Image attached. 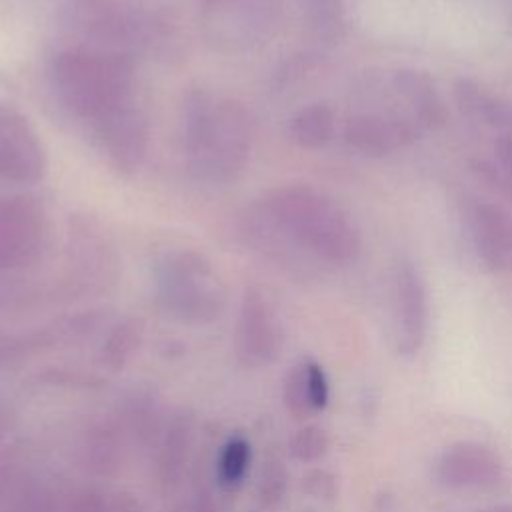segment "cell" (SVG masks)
<instances>
[{
	"label": "cell",
	"mask_w": 512,
	"mask_h": 512,
	"mask_svg": "<svg viewBox=\"0 0 512 512\" xmlns=\"http://www.w3.org/2000/svg\"><path fill=\"white\" fill-rule=\"evenodd\" d=\"M156 278L162 304L178 318L208 322L220 314L224 290L204 254L194 250L170 252L160 262Z\"/></svg>",
	"instance_id": "5b68a950"
},
{
	"label": "cell",
	"mask_w": 512,
	"mask_h": 512,
	"mask_svg": "<svg viewBox=\"0 0 512 512\" xmlns=\"http://www.w3.org/2000/svg\"><path fill=\"white\" fill-rule=\"evenodd\" d=\"M328 444H330V440L322 426L306 424L290 436L288 450H290L292 458H296L304 464H310V462L320 460L326 454Z\"/></svg>",
	"instance_id": "44dd1931"
},
{
	"label": "cell",
	"mask_w": 512,
	"mask_h": 512,
	"mask_svg": "<svg viewBox=\"0 0 512 512\" xmlns=\"http://www.w3.org/2000/svg\"><path fill=\"white\" fill-rule=\"evenodd\" d=\"M494 152L506 180L512 184V134H500L494 144Z\"/></svg>",
	"instance_id": "83f0119b"
},
{
	"label": "cell",
	"mask_w": 512,
	"mask_h": 512,
	"mask_svg": "<svg viewBox=\"0 0 512 512\" xmlns=\"http://www.w3.org/2000/svg\"><path fill=\"white\" fill-rule=\"evenodd\" d=\"M454 100L466 116L500 130L502 134H512V102L506 98L486 90L470 78H458L454 82Z\"/></svg>",
	"instance_id": "9a60e30c"
},
{
	"label": "cell",
	"mask_w": 512,
	"mask_h": 512,
	"mask_svg": "<svg viewBox=\"0 0 512 512\" xmlns=\"http://www.w3.org/2000/svg\"><path fill=\"white\" fill-rule=\"evenodd\" d=\"M336 130L334 110L326 102H312L302 106L290 120L292 140L306 150L326 146Z\"/></svg>",
	"instance_id": "e0dca14e"
},
{
	"label": "cell",
	"mask_w": 512,
	"mask_h": 512,
	"mask_svg": "<svg viewBox=\"0 0 512 512\" xmlns=\"http://www.w3.org/2000/svg\"><path fill=\"white\" fill-rule=\"evenodd\" d=\"M190 512H216V506H214L210 494L208 492H198L192 500Z\"/></svg>",
	"instance_id": "f546056e"
},
{
	"label": "cell",
	"mask_w": 512,
	"mask_h": 512,
	"mask_svg": "<svg viewBox=\"0 0 512 512\" xmlns=\"http://www.w3.org/2000/svg\"><path fill=\"white\" fill-rule=\"evenodd\" d=\"M50 78L62 106L90 124L134 100V64L128 54L72 46L56 54Z\"/></svg>",
	"instance_id": "3957f363"
},
{
	"label": "cell",
	"mask_w": 512,
	"mask_h": 512,
	"mask_svg": "<svg viewBox=\"0 0 512 512\" xmlns=\"http://www.w3.org/2000/svg\"><path fill=\"white\" fill-rule=\"evenodd\" d=\"M302 490L318 500H334L338 494V480L330 470L312 468L302 476Z\"/></svg>",
	"instance_id": "d4e9b609"
},
{
	"label": "cell",
	"mask_w": 512,
	"mask_h": 512,
	"mask_svg": "<svg viewBox=\"0 0 512 512\" xmlns=\"http://www.w3.org/2000/svg\"><path fill=\"white\" fill-rule=\"evenodd\" d=\"M288 490V472L280 460H268L258 476V502L264 508L278 506Z\"/></svg>",
	"instance_id": "603a6c76"
},
{
	"label": "cell",
	"mask_w": 512,
	"mask_h": 512,
	"mask_svg": "<svg viewBox=\"0 0 512 512\" xmlns=\"http://www.w3.org/2000/svg\"><path fill=\"white\" fill-rule=\"evenodd\" d=\"M250 462V444L244 438L226 442L220 454V480L224 486H236L246 474Z\"/></svg>",
	"instance_id": "cb8c5ba5"
},
{
	"label": "cell",
	"mask_w": 512,
	"mask_h": 512,
	"mask_svg": "<svg viewBox=\"0 0 512 512\" xmlns=\"http://www.w3.org/2000/svg\"><path fill=\"white\" fill-rule=\"evenodd\" d=\"M304 366H306V382H308V392H310L312 406H314L316 412L324 410L326 404H328V398H330L328 378H326L320 364H316L312 360H306Z\"/></svg>",
	"instance_id": "4316f807"
},
{
	"label": "cell",
	"mask_w": 512,
	"mask_h": 512,
	"mask_svg": "<svg viewBox=\"0 0 512 512\" xmlns=\"http://www.w3.org/2000/svg\"><path fill=\"white\" fill-rule=\"evenodd\" d=\"M66 24L86 46L128 54L150 42L154 14L144 0H68Z\"/></svg>",
	"instance_id": "277c9868"
},
{
	"label": "cell",
	"mask_w": 512,
	"mask_h": 512,
	"mask_svg": "<svg viewBox=\"0 0 512 512\" xmlns=\"http://www.w3.org/2000/svg\"><path fill=\"white\" fill-rule=\"evenodd\" d=\"M484 512H512V502H506V504H496V506H490L488 510Z\"/></svg>",
	"instance_id": "4dcf8cb0"
},
{
	"label": "cell",
	"mask_w": 512,
	"mask_h": 512,
	"mask_svg": "<svg viewBox=\"0 0 512 512\" xmlns=\"http://www.w3.org/2000/svg\"><path fill=\"white\" fill-rule=\"evenodd\" d=\"M472 240L478 258L492 272L512 270V216L500 204L480 202L472 210Z\"/></svg>",
	"instance_id": "4fadbf2b"
},
{
	"label": "cell",
	"mask_w": 512,
	"mask_h": 512,
	"mask_svg": "<svg viewBox=\"0 0 512 512\" xmlns=\"http://www.w3.org/2000/svg\"><path fill=\"white\" fill-rule=\"evenodd\" d=\"M394 346L400 356H416L428 336V292L418 268L402 260L392 286Z\"/></svg>",
	"instance_id": "8992f818"
},
{
	"label": "cell",
	"mask_w": 512,
	"mask_h": 512,
	"mask_svg": "<svg viewBox=\"0 0 512 512\" xmlns=\"http://www.w3.org/2000/svg\"><path fill=\"white\" fill-rule=\"evenodd\" d=\"M48 168L46 150L32 124L18 110L0 108V176L16 184H34Z\"/></svg>",
	"instance_id": "ba28073f"
},
{
	"label": "cell",
	"mask_w": 512,
	"mask_h": 512,
	"mask_svg": "<svg viewBox=\"0 0 512 512\" xmlns=\"http://www.w3.org/2000/svg\"><path fill=\"white\" fill-rule=\"evenodd\" d=\"M60 512H108V500L94 488H78L60 502Z\"/></svg>",
	"instance_id": "484cf974"
},
{
	"label": "cell",
	"mask_w": 512,
	"mask_h": 512,
	"mask_svg": "<svg viewBox=\"0 0 512 512\" xmlns=\"http://www.w3.org/2000/svg\"><path fill=\"white\" fill-rule=\"evenodd\" d=\"M260 216L278 238L326 264H350L360 252V234L352 218L312 186L272 190L262 200Z\"/></svg>",
	"instance_id": "6da1fadb"
},
{
	"label": "cell",
	"mask_w": 512,
	"mask_h": 512,
	"mask_svg": "<svg viewBox=\"0 0 512 512\" xmlns=\"http://www.w3.org/2000/svg\"><path fill=\"white\" fill-rule=\"evenodd\" d=\"M392 86L408 104L412 122L420 130H438L446 124L448 108L430 74L416 68H400L392 74Z\"/></svg>",
	"instance_id": "5bb4252c"
},
{
	"label": "cell",
	"mask_w": 512,
	"mask_h": 512,
	"mask_svg": "<svg viewBox=\"0 0 512 512\" xmlns=\"http://www.w3.org/2000/svg\"><path fill=\"white\" fill-rule=\"evenodd\" d=\"M86 466L96 474H112L120 466V440L114 430L100 426L88 434L84 446Z\"/></svg>",
	"instance_id": "ac0fdd59"
},
{
	"label": "cell",
	"mask_w": 512,
	"mask_h": 512,
	"mask_svg": "<svg viewBox=\"0 0 512 512\" xmlns=\"http://www.w3.org/2000/svg\"><path fill=\"white\" fill-rule=\"evenodd\" d=\"M420 136V128L412 120L382 114H358L344 126L346 144L372 158L388 156L408 148Z\"/></svg>",
	"instance_id": "7c38bea8"
},
{
	"label": "cell",
	"mask_w": 512,
	"mask_h": 512,
	"mask_svg": "<svg viewBox=\"0 0 512 512\" xmlns=\"http://www.w3.org/2000/svg\"><path fill=\"white\" fill-rule=\"evenodd\" d=\"M284 406H286L288 414L296 420H304V418L312 416V412H316L312 406V400H310V392H308L304 362L292 366V370L288 372V376L284 380Z\"/></svg>",
	"instance_id": "ffe728a7"
},
{
	"label": "cell",
	"mask_w": 512,
	"mask_h": 512,
	"mask_svg": "<svg viewBox=\"0 0 512 512\" xmlns=\"http://www.w3.org/2000/svg\"><path fill=\"white\" fill-rule=\"evenodd\" d=\"M46 218L34 198L0 200V270L34 262L42 250Z\"/></svg>",
	"instance_id": "52a82bcc"
},
{
	"label": "cell",
	"mask_w": 512,
	"mask_h": 512,
	"mask_svg": "<svg viewBox=\"0 0 512 512\" xmlns=\"http://www.w3.org/2000/svg\"><path fill=\"white\" fill-rule=\"evenodd\" d=\"M96 140L108 160L122 172L136 170L148 152V120L132 102L92 124Z\"/></svg>",
	"instance_id": "30bf717a"
},
{
	"label": "cell",
	"mask_w": 512,
	"mask_h": 512,
	"mask_svg": "<svg viewBox=\"0 0 512 512\" xmlns=\"http://www.w3.org/2000/svg\"><path fill=\"white\" fill-rule=\"evenodd\" d=\"M192 448V418L184 412L176 414L166 426L160 452L158 474L164 484H176L188 464Z\"/></svg>",
	"instance_id": "2e32d148"
},
{
	"label": "cell",
	"mask_w": 512,
	"mask_h": 512,
	"mask_svg": "<svg viewBox=\"0 0 512 512\" xmlns=\"http://www.w3.org/2000/svg\"><path fill=\"white\" fill-rule=\"evenodd\" d=\"M278 326L272 308L264 294L256 288L244 292L238 326H236V350L244 364L260 366L272 360L278 348Z\"/></svg>",
	"instance_id": "8fae6325"
},
{
	"label": "cell",
	"mask_w": 512,
	"mask_h": 512,
	"mask_svg": "<svg viewBox=\"0 0 512 512\" xmlns=\"http://www.w3.org/2000/svg\"><path fill=\"white\" fill-rule=\"evenodd\" d=\"M434 474L450 490H486L504 478V460L484 442L460 440L442 450Z\"/></svg>",
	"instance_id": "9c48e42d"
},
{
	"label": "cell",
	"mask_w": 512,
	"mask_h": 512,
	"mask_svg": "<svg viewBox=\"0 0 512 512\" xmlns=\"http://www.w3.org/2000/svg\"><path fill=\"white\" fill-rule=\"evenodd\" d=\"M306 14L308 24L318 38L336 42L344 34V0H306Z\"/></svg>",
	"instance_id": "d6986e66"
},
{
	"label": "cell",
	"mask_w": 512,
	"mask_h": 512,
	"mask_svg": "<svg viewBox=\"0 0 512 512\" xmlns=\"http://www.w3.org/2000/svg\"><path fill=\"white\" fill-rule=\"evenodd\" d=\"M374 512H400V506L390 492H380L374 502Z\"/></svg>",
	"instance_id": "f1b7e54d"
},
{
	"label": "cell",
	"mask_w": 512,
	"mask_h": 512,
	"mask_svg": "<svg viewBox=\"0 0 512 512\" xmlns=\"http://www.w3.org/2000/svg\"><path fill=\"white\" fill-rule=\"evenodd\" d=\"M182 138L188 166L198 178L228 182L248 164L254 124L240 102L192 92L184 104Z\"/></svg>",
	"instance_id": "7a4b0ae2"
},
{
	"label": "cell",
	"mask_w": 512,
	"mask_h": 512,
	"mask_svg": "<svg viewBox=\"0 0 512 512\" xmlns=\"http://www.w3.org/2000/svg\"><path fill=\"white\" fill-rule=\"evenodd\" d=\"M6 350H8V342H6V340H2V338H0V356H2V354H4V352H6Z\"/></svg>",
	"instance_id": "1f68e13d"
},
{
	"label": "cell",
	"mask_w": 512,
	"mask_h": 512,
	"mask_svg": "<svg viewBox=\"0 0 512 512\" xmlns=\"http://www.w3.org/2000/svg\"><path fill=\"white\" fill-rule=\"evenodd\" d=\"M140 342V332L134 324L124 322L118 324L106 338L102 346V360L112 368L118 370L124 366V362L130 358V354L136 350Z\"/></svg>",
	"instance_id": "7402d4cb"
}]
</instances>
